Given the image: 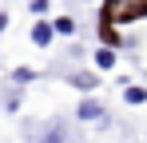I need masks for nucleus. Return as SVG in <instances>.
Masks as SVG:
<instances>
[{"mask_svg":"<svg viewBox=\"0 0 147 143\" xmlns=\"http://www.w3.org/2000/svg\"><path fill=\"white\" fill-rule=\"evenodd\" d=\"M123 99H127V103H147V88H131V84H127Z\"/></svg>","mask_w":147,"mask_h":143,"instance_id":"0eeeda50","label":"nucleus"},{"mask_svg":"<svg viewBox=\"0 0 147 143\" xmlns=\"http://www.w3.org/2000/svg\"><path fill=\"white\" fill-rule=\"evenodd\" d=\"M72 84L80 88V92H92V88H96V76H92V72H76V76H72Z\"/></svg>","mask_w":147,"mask_h":143,"instance_id":"39448f33","label":"nucleus"},{"mask_svg":"<svg viewBox=\"0 0 147 143\" xmlns=\"http://www.w3.org/2000/svg\"><path fill=\"white\" fill-rule=\"evenodd\" d=\"M48 8V0H32V12H44Z\"/></svg>","mask_w":147,"mask_h":143,"instance_id":"9d476101","label":"nucleus"},{"mask_svg":"<svg viewBox=\"0 0 147 143\" xmlns=\"http://www.w3.org/2000/svg\"><path fill=\"white\" fill-rule=\"evenodd\" d=\"M4 28H8V12L0 8V32H4Z\"/></svg>","mask_w":147,"mask_h":143,"instance_id":"9b49d317","label":"nucleus"},{"mask_svg":"<svg viewBox=\"0 0 147 143\" xmlns=\"http://www.w3.org/2000/svg\"><path fill=\"white\" fill-rule=\"evenodd\" d=\"M147 16V0H103V24H131Z\"/></svg>","mask_w":147,"mask_h":143,"instance_id":"f257e3e1","label":"nucleus"},{"mask_svg":"<svg viewBox=\"0 0 147 143\" xmlns=\"http://www.w3.org/2000/svg\"><path fill=\"white\" fill-rule=\"evenodd\" d=\"M115 60H119V56H115V48H107V44L96 52V68H99V72H111V68H115Z\"/></svg>","mask_w":147,"mask_h":143,"instance_id":"20e7f679","label":"nucleus"},{"mask_svg":"<svg viewBox=\"0 0 147 143\" xmlns=\"http://www.w3.org/2000/svg\"><path fill=\"white\" fill-rule=\"evenodd\" d=\"M52 32H60V36H72V32H76V20H72V16H60V20H52Z\"/></svg>","mask_w":147,"mask_h":143,"instance_id":"423d86ee","label":"nucleus"},{"mask_svg":"<svg viewBox=\"0 0 147 143\" xmlns=\"http://www.w3.org/2000/svg\"><path fill=\"white\" fill-rule=\"evenodd\" d=\"M40 143H64V123H52L48 131H44V139Z\"/></svg>","mask_w":147,"mask_h":143,"instance_id":"6e6552de","label":"nucleus"},{"mask_svg":"<svg viewBox=\"0 0 147 143\" xmlns=\"http://www.w3.org/2000/svg\"><path fill=\"white\" fill-rule=\"evenodd\" d=\"M52 36H56V32H52V20H40L36 28H32V44H36V48H48Z\"/></svg>","mask_w":147,"mask_h":143,"instance_id":"7ed1b4c3","label":"nucleus"},{"mask_svg":"<svg viewBox=\"0 0 147 143\" xmlns=\"http://www.w3.org/2000/svg\"><path fill=\"white\" fill-rule=\"evenodd\" d=\"M76 119H84V123H96V119H103V103H96V99H84V103L76 107Z\"/></svg>","mask_w":147,"mask_h":143,"instance_id":"f03ea898","label":"nucleus"},{"mask_svg":"<svg viewBox=\"0 0 147 143\" xmlns=\"http://www.w3.org/2000/svg\"><path fill=\"white\" fill-rule=\"evenodd\" d=\"M12 80H16V84H32L36 72H32V68H16V72H12Z\"/></svg>","mask_w":147,"mask_h":143,"instance_id":"1a4fd4ad","label":"nucleus"}]
</instances>
